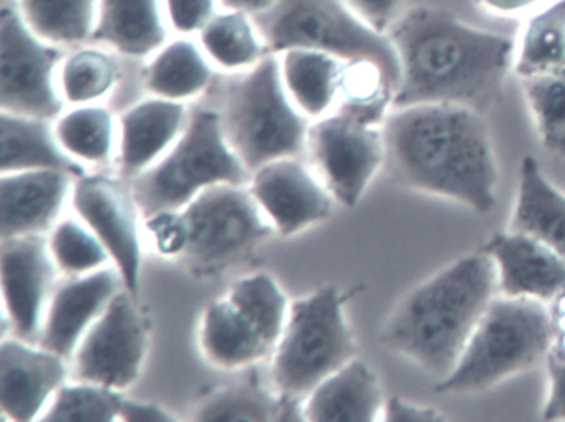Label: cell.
I'll use <instances>...</instances> for the list:
<instances>
[{
    "instance_id": "25",
    "label": "cell",
    "mask_w": 565,
    "mask_h": 422,
    "mask_svg": "<svg viewBox=\"0 0 565 422\" xmlns=\"http://www.w3.org/2000/svg\"><path fill=\"white\" fill-rule=\"evenodd\" d=\"M204 355L220 368H243L273 351L254 323L227 296L210 303L201 325Z\"/></svg>"
},
{
    "instance_id": "26",
    "label": "cell",
    "mask_w": 565,
    "mask_h": 422,
    "mask_svg": "<svg viewBox=\"0 0 565 422\" xmlns=\"http://www.w3.org/2000/svg\"><path fill=\"white\" fill-rule=\"evenodd\" d=\"M345 62L322 52H282L280 72L287 94L306 117L320 118L333 107L345 80Z\"/></svg>"
},
{
    "instance_id": "29",
    "label": "cell",
    "mask_w": 565,
    "mask_h": 422,
    "mask_svg": "<svg viewBox=\"0 0 565 422\" xmlns=\"http://www.w3.org/2000/svg\"><path fill=\"white\" fill-rule=\"evenodd\" d=\"M100 0H18L29 28L57 47H74L94 37Z\"/></svg>"
},
{
    "instance_id": "9",
    "label": "cell",
    "mask_w": 565,
    "mask_h": 422,
    "mask_svg": "<svg viewBox=\"0 0 565 422\" xmlns=\"http://www.w3.org/2000/svg\"><path fill=\"white\" fill-rule=\"evenodd\" d=\"M181 213L188 227L181 257L200 273L223 270L273 234L249 187L237 184L206 187Z\"/></svg>"
},
{
    "instance_id": "28",
    "label": "cell",
    "mask_w": 565,
    "mask_h": 422,
    "mask_svg": "<svg viewBox=\"0 0 565 422\" xmlns=\"http://www.w3.org/2000/svg\"><path fill=\"white\" fill-rule=\"evenodd\" d=\"M200 39L204 54L226 71H249L269 54L256 19L243 11L216 12Z\"/></svg>"
},
{
    "instance_id": "10",
    "label": "cell",
    "mask_w": 565,
    "mask_h": 422,
    "mask_svg": "<svg viewBox=\"0 0 565 422\" xmlns=\"http://www.w3.org/2000/svg\"><path fill=\"white\" fill-rule=\"evenodd\" d=\"M62 48L39 37L18 9L0 22V105L6 113L54 120L64 100L55 84Z\"/></svg>"
},
{
    "instance_id": "43",
    "label": "cell",
    "mask_w": 565,
    "mask_h": 422,
    "mask_svg": "<svg viewBox=\"0 0 565 422\" xmlns=\"http://www.w3.org/2000/svg\"><path fill=\"white\" fill-rule=\"evenodd\" d=\"M118 419H120V421L158 422L171 421L173 415L167 414V411L158 408V405L124 399V402H121L120 418Z\"/></svg>"
},
{
    "instance_id": "4",
    "label": "cell",
    "mask_w": 565,
    "mask_h": 422,
    "mask_svg": "<svg viewBox=\"0 0 565 422\" xmlns=\"http://www.w3.org/2000/svg\"><path fill=\"white\" fill-rule=\"evenodd\" d=\"M555 342L548 303L495 295L479 320L451 375L436 381L441 394H476L531 371Z\"/></svg>"
},
{
    "instance_id": "8",
    "label": "cell",
    "mask_w": 565,
    "mask_h": 422,
    "mask_svg": "<svg viewBox=\"0 0 565 422\" xmlns=\"http://www.w3.org/2000/svg\"><path fill=\"white\" fill-rule=\"evenodd\" d=\"M345 300L330 285L294 303L274 348L273 381L284 398L309 396L323 379L356 358L355 339L343 313Z\"/></svg>"
},
{
    "instance_id": "31",
    "label": "cell",
    "mask_w": 565,
    "mask_h": 422,
    "mask_svg": "<svg viewBox=\"0 0 565 422\" xmlns=\"http://www.w3.org/2000/svg\"><path fill=\"white\" fill-rule=\"evenodd\" d=\"M521 82L542 148L565 156V62Z\"/></svg>"
},
{
    "instance_id": "18",
    "label": "cell",
    "mask_w": 565,
    "mask_h": 422,
    "mask_svg": "<svg viewBox=\"0 0 565 422\" xmlns=\"http://www.w3.org/2000/svg\"><path fill=\"white\" fill-rule=\"evenodd\" d=\"M125 283L118 269H102L77 275L57 289L49 303L39 346L68 358L74 355L95 320Z\"/></svg>"
},
{
    "instance_id": "7",
    "label": "cell",
    "mask_w": 565,
    "mask_h": 422,
    "mask_svg": "<svg viewBox=\"0 0 565 422\" xmlns=\"http://www.w3.org/2000/svg\"><path fill=\"white\" fill-rule=\"evenodd\" d=\"M249 183V171L224 137L220 113L196 110L170 153L131 180V193L148 219L183 209L206 187Z\"/></svg>"
},
{
    "instance_id": "27",
    "label": "cell",
    "mask_w": 565,
    "mask_h": 422,
    "mask_svg": "<svg viewBox=\"0 0 565 422\" xmlns=\"http://www.w3.org/2000/svg\"><path fill=\"white\" fill-rule=\"evenodd\" d=\"M203 47L191 41L163 45L148 65L145 85L158 98L183 101L210 87L213 71Z\"/></svg>"
},
{
    "instance_id": "39",
    "label": "cell",
    "mask_w": 565,
    "mask_h": 422,
    "mask_svg": "<svg viewBox=\"0 0 565 422\" xmlns=\"http://www.w3.org/2000/svg\"><path fill=\"white\" fill-rule=\"evenodd\" d=\"M147 223L158 252L163 256H183L188 246V227L181 210L154 214L148 217Z\"/></svg>"
},
{
    "instance_id": "30",
    "label": "cell",
    "mask_w": 565,
    "mask_h": 422,
    "mask_svg": "<svg viewBox=\"0 0 565 422\" xmlns=\"http://www.w3.org/2000/svg\"><path fill=\"white\" fill-rule=\"evenodd\" d=\"M562 62H565V0H555L525 24L515 44L514 72L519 78H527Z\"/></svg>"
},
{
    "instance_id": "13",
    "label": "cell",
    "mask_w": 565,
    "mask_h": 422,
    "mask_svg": "<svg viewBox=\"0 0 565 422\" xmlns=\"http://www.w3.org/2000/svg\"><path fill=\"white\" fill-rule=\"evenodd\" d=\"M85 226L102 240L117 266L125 289L140 296L141 246L134 193L107 176L77 177L72 197Z\"/></svg>"
},
{
    "instance_id": "32",
    "label": "cell",
    "mask_w": 565,
    "mask_h": 422,
    "mask_svg": "<svg viewBox=\"0 0 565 422\" xmlns=\"http://www.w3.org/2000/svg\"><path fill=\"white\" fill-rule=\"evenodd\" d=\"M55 134L71 156L88 163H107L114 150V117L107 108L81 105L57 121Z\"/></svg>"
},
{
    "instance_id": "35",
    "label": "cell",
    "mask_w": 565,
    "mask_h": 422,
    "mask_svg": "<svg viewBox=\"0 0 565 422\" xmlns=\"http://www.w3.org/2000/svg\"><path fill=\"white\" fill-rule=\"evenodd\" d=\"M117 78V64L107 52L82 48L65 58L58 87L68 104L94 105L114 90Z\"/></svg>"
},
{
    "instance_id": "38",
    "label": "cell",
    "mask_w": 565,
    "mask_h": 422,
    "mask_svg": "<svg viewBox=\"0 0 565 422\" xmlns=\"http://www.w3.org/2000/svg\"><path fill=\"white\" fill-rule=\"evenodd\" d=\"M168 22L180 34H200L216 15L220 0H163Z\"/></svg>"
},
{
    "instance_id": "6",
    "label": "cell",
    "mask_w": 565,
    "mask_h": 422,
    "mask_svg": "<svg viewBox=\"0 0 565 422\" xmlns=\"http://www.w3.org/2000/svg\"><path fill=\"white\" fill-rule=\"evenodd\" d=\"M254 19L269 54L306 48L345 64L372 65L395 97L402 71L392 41L370 28L345 0H277Z\"/></svg>"
},
{
    "instance_id": "11",
    "label": "cell",
    "mask_w": 565,
    "mask_h": 422,
    "mask_svg": "<svg viewBox=\"0 0 565 422\" xmlns=\"http://www.w3.org/2000/svg\"><path fill=\"white\" fill-rule=\"evenodd\" d=\"M307 147L327 190L347 207L360 203L385 164L383 123L345 107L310 128Z\"/></svg>"
},
{
    "instance_id": "37",
    "label": "cell",
    "mask_w": 565,
    "mask_h": 422,
    "mask_svg": "<svg viewBox=\"0 0 565 422\" xmlns=\"http://www.w3.org/2000/svg\"><path fill=\"white\" fill-rule=\"evenodd\" d=\"M49 249L58 269L71 275L94 272L111 259L90 227L82 226L75 220H64L55 226L49 240Z\"/></svg>"
},
{
    "instance_id": "2",
    "label": "cell",
    "mask_w": 565,
    "mask_h": 422,
    "mask_svg": "<svg viewBox=\"0 0 565 422\" xmlns=\"http://www.w3.org/2000/svg\"><path fill=\"white\" fill-rule=\"evenodd\" d=\"M386 35L402 71L392 108L448 104L486 115L501 101L514 68L511 39L431 8L409 9Z\"/></svg>"
},
{
    "instance_id": "12",
    "label": "cell",
    "mask_w": 565,
    "mask_h": 422,
    "mask_svg": "<svg viewBox=\"0 0 565 422\" xmlns=\"http://www.w3.org/2000/svg\"><path fill=\"white\" fill-rule=\"evenodd\" d=\"M145 351L147 332L137 299L120 290L78 343L75 378L124 391L140 376Z\"/></svg>"
},
{
    "instance_id": "36",
    "label": "cell",
    "mask_w": 565,
    "mask_h": 422,
    "mask_svg": "<svg viewBox=\"0 0 565 422\" xmlns=\"http://www.w3.org/2000/svg\"><path fill=\"white\" fill-rule=\"evenodd\" d=\"M124 396L117 389L95 382L81 381L78 385L62 386L55 392L42 421L51 422H108L120 418Z\"/></svg>"
},
{
    "instance_id": "40",
    "label": "cell",
    "mask_w": 565,
    "mask_h": 422,
    "mask_svg": "<svg viewBox=\"0 0 565 422\" xmlns=\"http://www.w3.org/2000/svg\"><path fill=\"white\" fill-rule=\"evenodd\" d=\"M545 368L548 376V392L542 418L545 421H565V348L554 342Z\"/></svg>"
},
{
    "instance_id": "42",
    "label": "cell",
    "mask_w": 565,
    "mask_h": 422,
    "mask_svg": "<svg viewBox=\"0 0 565 422\" xmlns=\"http://www.w3.org/2000/svg\"><path fill=\"white\" fill-rule=\"evenodd\" d=\"M382 421L386 422H441L446 415L433 405L415 404L399 396L386 399Z\"/></svg>"
},
{
    "instance_id": "21",
    "label": "cell",
    "mask_w": 565,
    "mask_h": 422,
    "mask_svg": "<svg viewBox=\"0 0 565 422\" xmlns=\"http://www.w3.org/2000/svg\"><path fill=\"white\" fill-rule=\"evenodd\" d=\"M383 399L379 378L362 359L337 369L309 394L303 419L313 422H372L382 419Z\"/></svg>"
},
{
    "instance_id": "24",
    "label": "cell",
    "mask_w": 565,
    "mask_h": 422,
    "mask_svg": "<svg viewBox=\"0 0 565 422\" xmlns=\"http://www.w3.org/2000/svg\"><path fill=\"white\" fill-rule=\"evenodd\" d=\"M0 137H2V174L21 171L55 170L64 171L72 177L85 176L81 163L72 160L58 143L51 120L22 117V115H0Z\"/></svg>"
},
{
    "instance_id": "5",
    "label": "cell",
    "mask_w": 565,
    "mask_h": 422,
    "mask_svg": "<svg viewBox=\"0 0 565 422\" xmlns=\"http://www.w3.org/2000/svg\"><path fill=\"white\" fill-rule=\"evenodd\" d=\"M224 137L253 176L264 164L302 153L309 121L287 94L277 54L226 85L217 111Z\"/></svg>"
},
{
    "instance_id": "3",
    "label": "cell",
    "mask_w": 565,
    "mask_h": 422,
    "mask_svg": "<svg viewBox=\"0 0 565 422\" xmlns=\"http://www.w3.org/2000/svg\"><path fill=\"white\" fill-rule=\"evenodd\" d=\"M495 295L494 260L476 250L413 286L390 313L380 342L441 381L458 365Z\"/></svg>"
},
{
    "instance_id": "19",
    "label": "cell",
    "mask_w": 565,
    "mask_h": 422,
    "mask_svg": "<svg viewBox=\"0 0 565 422\" xmlns=\"http://www.w3.org/2000/svg\"><path fill=\"white\" fill-rule=\"evenodd\" d=\"M71 174L38 170L2 174L0 234L2 239L45 232L64 206Z\"/></svg>"
},
{
    "instance_id": "22",
    "label": "cell",
    "mask_w": 565,
    "mask_h": 422,
    "mask_svg": "<svg viewBox=\"0 0 565 422\" xmlns=\"http://www.w3.org/2000/svg\"><path fill=\"white\" fill-rule=\"evenodd\" d=\"M509 230L541 240L565 259V193L548 181L535 158L521 161Z\"/></svg>"
},
{
    "instance_id": "15",
    "label": "cell",
    "mask_w": 565,
    "mask_h": 422,
    "mask_svg": "<svg viewBox=\"0 0 565 422\" xmlns=\"http://www.w3.org/2000/svg\"><path fill=\"white\" fill-rule=\"evenodd\" d=\"M249 191L280 236L289 237L332 214V194L296 158L264 164Z\"/></svg>"
},
{
    "instance_id": "1",
    "label": "cell",
    "mask_w": 565,
    "mask_h": 422,
    "mask_svg": "<svg viewBox=\"0 0 565 422\" xmlns=\"http://www.w3.org/2000/svg\"><path fill=\"white\" fill-rule=\"evenodd\" d=\"M385 170L393 183L488 214L499 170L484 113L461 105L392 108L383 121Z\"/></svg>"
},
{
    "instance_id": "17",
    "label": "cell",
    "mask_w": 565,
    "mask_h": 422,
    "mask_svg": "<svg viewBox=\"0 0 565 422\" xmlns=\"http://www.w3.org/2000/svg\"><path fill=\"white\" fill-rule=\"evenodd\" d=\"M68 371L64 356L32 348L22 339L0 346V409L12 421H32L52 394L64 386Z\"/></svg>"
},
{
    "instance_id": "41",
    "label": "cell",
    "mask_w": 565,
    "mask_h": 422,
    "mask_svg": "<svg viewBox=\"0 0 565 422\" xmlns=\"http://www.w3.org/2000/svg\"><path fill=\"white\" fill-rule=\"evenodd\" d=\"M349 8L370 28L388 34L396 19L402 15L403 0H345Z\"/></svg>"
},
{
    "instance_id": "34",
    "label": "cell",
    "mask_w": 565,
    "mask_h": 422,
    "mask_svg": "<svg viewBox=\"0 0 565 422\" xmlns=\"http://www.w3.org/2000/svg\"><path fill=\"white\" fill-rule=\"evenodd\" d=\"M287 412V399L276 396L253 382L230 386L216 392L198 408L196 421L236 422V421H282Z\"/></svg>"
},
{
    "instance_id": "45",
    "label": "cell",
    "mask_w": 565,
    "mask_h": 422,
    "mask_svg": "<svg viewBox=\"0 0 565 422\" xmlns=\"http://www.w3.org/2000/svg\"><path fill=\"white\" fill-rule=\"evenodd\" d=\"M276 2L277 0H220V4L224 9L247 12V14L254 15V18L269 11Z\"/></svg>"
},
{
    "instance_id": "14",
    "label": "cell",
    "mask_w": 565,
    "mask_h": 422,
    "mask_svg": "<svg viewBox=\"0 0 565 422\" xmlns=\"http://www.w3.org/2000/svg\"><path fill=\"white\" fill-rule=\"evenodd\" d=\"M55 267L57 263L41 234L2 239L0 273L6 313L12 332L22 342L39 343L41 338Z\"/></svg>"
},
{
    "instance_id": "16",
    "label": "cell",
    "mask_w": 565,
    "mask_h": 422,
    "mask_svg": "<svg viewBox=\"0 0 565 422\" xmlns=\"http://www.w3.org/2000/svg\"><path fill=\"white\" fill-rule=\"evenodd\" d=\"M495 263L498 293L555 302L565 293V259L527 234L501 230L481 247Z\"/></svg>"
},
{
    "instance_id": "33",
    "label": "cell",
    "mask_w": 565,
    "mask_h": 422,
    "mask_svg": "<svg viewBox=\"0 0 565 422\" xmlns=\"http://www.w3.org/2000/svg\"><path fill=\"white\" fill-rule=\"evenodd\" d=\"M226 296L276 348L289 316L286 295L276 280L267 273H256L234 283Z\"/></svg>"
},
{
    "instance_id": "23",
    "label": "cell",
    "mask_w": 565,
    "mask_h": 422,
    "mask_svg": "<svg viewBox=\"0 0 565 422\" xmlns=\"http://www.w3.org/2000/svg\"><path fill=\"white\" fill-rule=\"evenodd\" d=\"M163 0H100L92 41L128 57H147L167 42Z\"/></svg>"
},
{
    "instance_id": "44",
    "label": "cell",
    "mask_w": 565,
    "mask_h": 422,
    "mask_svg": "<svg viewBox=\"0 0 565 422\" xmlns=\"http://www.w3.org/2000/svg\"><path fill=\"white\" fill-rule=\"evenodd\" d=\"M482 8L498 14H518V12L527 11L534 8L541 0H479Z\"/></svg>"
},
{
    "instance_id": "46",
    "label": "cell",
    "mask_w": 565,
    "mask_h": 422,
    "mask_svg": "<svg viewBox=\"0 0 565 422\" xmlns=\"http://www.w3.org/2000/svg\"><path fill=\"white\" fill-rule=\"evenodd\" d=\"M555 302L558 303L557 312L552 310V315H554L555 323V343L562 348H565V293L564 295L558 296Z\"/></svg>"
},
{
    "instance_id": "20",
    "label": "cell",
    "mask_w": 565,
    "mask_h": 422,
    "mask_svg": "<svg viewBox=\"0 0 565 422\" xmlns=\"http://www.w3.org/2000/svg\"><path fill=\"white\" fill-rule=\"evenodd\" d=\"M181 101L151 98L121 115L120 167L124 176L137 177L177 143L186 127Z\"/></svg>"
}]
</instances>
